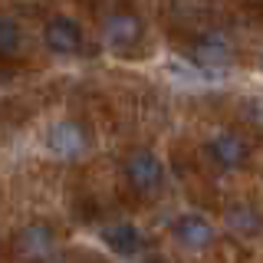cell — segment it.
Instances as JSON below:
<instances>
[{"mask_svg": "<svg viewBox=\"0 0 263 263\" xmlns=\"http://www.w3.org/2000/svg\"><path fill=\"white\" fill-rule=\"evenodd\" d=\"M191 56H194V66H201V69H224L230 63V56H234V46H230V40L224 36L220 30H204L201 36L191 43Z\"/></svg>", "mask_w": 263, "mask_h": 263, "instance_id": "cell-2", "label": "cell"}, {"mask_svg": "<svg viewBox=\"0 0 263 263\" xmlns=\"http://www.w3.org/2000/svg\"><path fill=\"white\" fill-rule=\"evenodd\" d=\"M23 46V33L20 27L10 20V16H0V60H10V56L20 53Z\"/></svg>", "mask_w": 263, "mask_h": 263, "instance_id": "cell-11", "label": "cell"}, {"mask_svg": "<svg viewBox=\"0 0 263 263\" xmlns=\"http://www.w3.org/2000/svg\"><path fill=\"white\" fill-rule=\"evenodd\" d=\"M125 178L138 194H155L164 181V164H161L158 155L138 148V152H132L125 158Z\"/></svg>", "mask_w": 263, "mask_h": 263, "instance_id": "cell-1", "label": "cell"}, {"mask_svg": "<svg viewBox=\"0 0 263 263\" xmlns=\"http://www.w3.org/2000/svg\"><path fill=\"white\" fill-rule=\"evenodd\" d=\"M208 155H211V161L217 164V168L234 171V168H240L247 161V142L237 135V132H217V135L208 142Z\"/></svg>", "mask_w": 263, "mask_h": 263, "instance_id": "cell-6", "label": "cell"}, {"mask_svg": "<svg viewBox=\"0 0 263 263\" xmlns=\"http://www.w3.org/2000/svg\"><path fill=\"white\" fill-rule=\"evenodd\" d=\"M102 240L109 243L112 253H122V257H132V253L142 250V234H138L132 224H112V227H105Z\"/></svg>", "mask_w": 263, "mask_h": 263, "instance_id": "cell-9", "label": "cell"}, {"mask_svg": "<svg viewBox=\"0 0 263 263\" xmlns=\"http://www.w3.org/2000/svg\"><path fill=\"white\" fill-rule=\"evenodd\" d=\"M16 250L23 253V257H30V260H43L49 257V253L56 250V234H53V227L49 224H27L16 234Z\"/></svg>", "mask_w": 263, "mask_h": 263, "instance_id": "cell-8", "label": "cell"}, {"mask_svg": "<svg viewBox=\"0 0 263 263\" xmlns=\"http://www.w3.org/2000/svg\"><path fill=\"white\" fill-rule=\"evenodd\" d=\"M43 43L56 56H76L82 49V30L72 16H49L43 27Z\"/></svg>", "mask_w": 263, "mask_h": 263, "instance_id": "cell-4", "label": "cell"}, {"mask_svg": "<svg viewBox=\"0 0 263 263\" xmlns=\"http://www.w3.org/2000/svg\"><path fill=\"white\" fill-rule=\"evenodd\" d=\"M171 234H175L178 243L191 247V250H204V247L214 243V227L201 214H181L175 220V227H171Z\"/></svg>", "mask_w": 263, "mask_h": 263, "instance_id": "cell-7", "label": "cell"}, {"mask_svg": "<svg viewBox=\"0 0 263 263\" xmlns=\"http://www.w3.org/2000/svg\"><path fill=\"white\" fill-rule=\"evenodd\" d=\"M102 36L115 53H128V49L142 40V20H138L135 13L115 10L102 20Z\"/></svg>", "mask_w": 263, "mask_h": 263, "instance_id": "cell-5", "label": "cell"}, {"mask_svg": "<svg viewBox=\"0 0 263 263\" xmlns=\"http://www.w3.org/2000/svg\"><path fill=\"white\" fill-rule=\"evenodd\" d=\"M46 145H49V152H53L56 158L72 161V158H79V155L89 148V138H86V128H82L79 122L63 119V122H53V125H49Z\"/></svg>", "mask_w": 263, "mask_h": 263, "instance_id": "cell-3", "label": "cell"}, {"mask_svg": "<svg viewBox=\"0 0 263 263\" xmlns=\"http://www.w3.org/2000/svg\"><path fill=\"white\" fill-rule=\"evenodd\" d=\"M224 220H227V227L234 230L237 237H253L260 230V214L250 208V204H234V208H230L227 214H224Z\"/></svg>", "mask_w": 263, "mask_h": 263, "instance_id": "cell-10", "label": "cell"}]
</instances>
